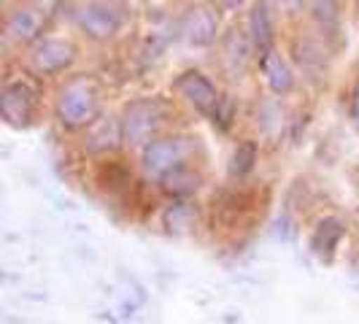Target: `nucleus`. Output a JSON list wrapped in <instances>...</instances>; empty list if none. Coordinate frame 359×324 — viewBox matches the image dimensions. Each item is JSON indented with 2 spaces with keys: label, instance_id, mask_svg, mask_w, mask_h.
Returning a JSON list of instances; mask_svg holds the SVG:
<instances>
[{
  "label": "nucleus",
  "instance_id": "nucleus-1",
  "mask_svg": "<svg viewBox=\"0 0 359 324\" xmlns=\"http://www.w3.org/2000/svg\"><path fill=\"white\" fill-rule=\"evenodd\" d=\"M95 114H97V84L87 76H79V79L68 81L57 97L60 125L68 127V130L87 127L92 125Z\"/></svg>",
  "mask_w": 359,
  "mask_h": 324
},
{
  "label": "nucleus",
  "instance_id": "nucleus-2",
  "mask_svg": "<svg viewBox=\"0 0 359 324\" xmlns=\"http://www.w3.org/2000/svg\"><path fill=\"white\" fill-rule=\"evenodd\" d=\"M165 119V108L160 100L154 97H144V100H135L125 108V116H122V138L130 146H141L151 138V133L162 125Z\"/></svg>",
  "mask_w": 359,
  "mask_h": 324
},
{
  "label": "nucleus",
  "instance_id": "nucleus-3",
  "mask_svg": "<svg viewBox=\"0 0 359 324\" xmlns=\"http://www.w3.org/2000/svg\"><path fill=\"white\" fill-rule=\"evenodd\" d=\"M79 27L92 38V41H108L114 38L122 25H125V11L116 3H87L79 8Z\"/></svg>",
  "mask_w": 359,
  "mask_h": 324
},
{
  "label": "nucleus",
  "instance_id": "nucleus-4",
  "mask_svg": "<svg viewBox=\"0 0 359 324\" xmlns=\"http://www.w3.org/2000/svg\"><path fill=\"white\" fill-rule=\"evenodd\" d=\"M192 151V144L187 138H165L146 146L144 151V170L154 179H165L168 173H173L181 168Z\"/></svg>",
  "mask_w": 359,
  "mask_h": 324
},
{
  "label": "nucleus",
  "instance_id": "nucleus-5",
  "mask_svg": "<svg viewBox=\"0 0 359 324\" xmlns=\"http://www.w3.org/2000/svg\"><path fill=\"white\" fill-rule=\"evenodd\" d=\"M38 95L27 81H11L0 90V116L11 127H27L36 116Z\"/></svg>",
  "mask_w": 359,
  "mask_h": 324
},
{
  "label": "nucleus",
  "instance_id": "nucleus-6",
  "mask_svg": "<svg viewBox=\"0 0 359 324\" xmlns=\"http://www.w3.org/2000/svg\"><path fill=\"white\" fill-rule=\"evenodd\" d=\"M76 60V46L65 38H43L30 52V65L38 76H54Z\"/></svg>",
  "mask_w": 359,
  "mask_h": 324
},
{
  "label": "nucleus",
  "instance_id": "nucleus-7",
  "mask_svg": "<svg viewBox=\"0 0 359 324\" xmlns=\"http://www.w3.org/2000/svg\"><path fill=\"white\" fill-rule=\"evenodd\" d=\"M176 90L184 95V100H189L200 114H208V116H214L216 106H219V100H222L216 87L211 84V79L203 76L200 71L181 73L179 79H176Z\"/></svg>",
  "mask_w": 359,
  "mask_h": 324
},
{
  "label": "nucleus",
  "instance_id": "nucleus-8",
  "mask_svg": "<svg viewBox=\"0 0 359 324\" xmlns=\"http://www.w3.org/2000/svg\"><path fill=\"white\" fill-rule=\"evenodd\" d=\"M216 30H219V19L208 6H195L181 22V36L195 49L211 46L216 41Z\"/></svg>",
  "mask_w": 359,
  "mask_h": 324
},
{
  "label": "nucleus",
  "instance_id": "nucleus-9",
  "mask_svg": "<svg viewBox=\"0 0 359 324\" xmlns=\"http://www.w3.org/2000/svg\"><path fill=\"white\" fill-rule=\"evenodd\" d=\"M346 235V224L338 216H324L316 222L313 233H311V254L322 262H332V257L338 252V243Z\"/></svg>",
  "mask_w": 359,
  "mask_h": 324
},
{
  "label": "nucleus",
  "instance_id": "nucleus-10",
  "mask_svg": "<svg viewBox=\"0 0 359 324\" xmlns=\"http://www.w3.org/2000/svg\"><path fill=\"white\" fill-rule=\"evenodd\" d=\"M41 27H43V14L30 8V6L14 8L6 19V36L11 41H19V43L22 41H33L41 33Z\"/></svg>",
  "mask_w": 359,
  "mask_h": 324
},
{
  "label": "nucleus",
  "instance_id": "nucleus-11",
  "mask_svg": "<svg viewBox=\"0 0 359 324\" xmlns=\"http://www.w3.org/2000/svg\"><path fill=\"white\" fill-rule=\"evenodd\" d=\"M122 138V122L116 119H97L92 122L90 130H87V141H84V149L92 151V154H103V151H111L116 149Z\"/></svg>",
  "mask_w": 359,
  "mask_h": 324
},
{
  "label": "nucleus",
  "instance_id": "nucleus-12",
  "mask_svg": "<svg viewBox=\"0 0 359 324\" xmlns=\"http://www.w3.org/2000/svg\"><path fill=\"white\" fill-rule=\"evenodd\" d=\"M259 68L265 73L268 87L276 92V95H284V92H289L294 87V73H292L289 62L278 52L270 49L268 54H262V57H259Z\"/></svg>",
  "mask_w": 359,
  "mask_h": 324
},
{
  "label": "nucleus",
  "instance_id": "nucleus-13",
  "mask_svg": "<svg viewBox=\"0 0 359 324\" xmlns=\"http://www.w3.org/2000/svg\"><path fill=\"white\" fill-rule=\"evenodd\" d=\"M252 36H246L243 30H230L224 43H222V52H224V65L230 73H243L249 65V57H252Z\"/></svg>",
  "mask_w": 359,
  "mask_h": 324
},
{
  "label": "nucleus",
  "instance_id": "nucleus-14",
  "mask_svg": "<svg viewBox=\"0 0 359 324\" xmlns=\"http://www.w3.org/2000/svg\"><path fill=\"white\" fill-rule=\"evenodd\" d=\"M249 33H252L254 49L262 54L270 52V43H273V14H270L268 3H259L252 8V17H249Z\"/></svg>",
  "mask_w": 359,
  "mask_h": 324
},
{
  "label": "nucleus",
  "instance_id": "nucleus-15",
  "mask_svg": "<svg viewBox=\"0 0 359 324\" xmlns=\"http://www.w3.org/2000/svg\"><path fill=\"white\" fill-rule=\"evenodd\" d=\"M294 57H297V65H300L308 76H322L324 68H327V54H324V49L313 38H300V41H294Z\"/></svg>",
  "mask_w": 359,
  "mask_h": 324
},
{
  "label": "nucleus",
  "instance_id": "nucleus-16",
  "mask_svg": "<svg viewBox=\"0 0 359 324\" xmlns=\"http://www.w3.org/2000/svg\"><path fill=\"white\" fill-rule=\"evenodd\" d=\"M198 187H200V173H195V170L187 168V165H181V168H176L173 173H168V176L162 179V189H165L168 195H176V198L192 195Z\"/></svg>",
  "mask_w": 359,
  "mask_h": 324
},
{
  "label": "nucleus",
  "instance_id": "nucleus-17",
  "mask_svg": "<svg viewBox=\"0 0 359 324\" xmlns=\"http://www.w3.org/2000/svg\"><path fill=\"white\" fill-rule=\"evenodd\" d=\"M257 144L252 141H243V144L235 146L233 157H230V176H246V173H252V168L257 165Z\"/></svg>",
  "mask_w": 359,
  "mask_h": 324
},
{
  "label": "nucleus",
  "instance_id": "nucleus-18",
  "mask_svg": "<svg viewBox=\"0 0 359 324\" xmlns=\"http://www.w3.org/2000/svg\"><path fill=\"white\" fill-rule=\"evenodd\" d=\"M192 222H195V211H192L189 203H173L165 211V227H168V233H176V235L187 233L192 227Z\"/></svg>",
  "mask_w": 359,
  "mask_h": 324
},
{
  "label": "nucleus",
  "instance_id": "nucleus-19",
  "mask_svg": "<svg viewBox=\"0 0 359 324\" xmlns=\"http://www.w3.org/2000/svg\"><path fill=\"white\" fill-rule=\"evenodd\" d=\"M233 111H235V103L230 100V97H222L219 100V106H216L214 111V125L219 127V130H227L230 127V122H233Z\"/></svg>",
  "mask_w": 359,
  "mask_h": 324
},
{
  "label": "nucleus",
  "instance_id": "nucleus-20",
  "mask_svg": "<svg viewBox=\"0 0 359 324\" xmlns=\"http://www.w3.org/2000/svg\"><path fill=\"white\" fill-rule=\"evenodd\" d=\"M308 8L313 11V17L319 19V22H327V25L338 22V6L335 3H311Z\"/></svg>",
  "mask_w": 359,
  "mask_h": 324
},
{
  "label": "nucleus",
  "instance_id": "nucleus-21",
  "mask_svg": "<svg viewBox=\"0 0 359 324\" xmlns=\"http://www.w3.org/2000/svg\"><path fill=\"white\" fill-rule=\"evenodd\" d=\"M348 116H351L354 127H359V84L354 87L351 97H348Z\"/></svg>",
  "mask_w": 359,
  "mask_h": 324
}]
</instances>
